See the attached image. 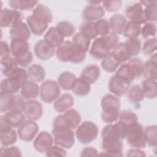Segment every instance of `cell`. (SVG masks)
<instances>
[{
    "label": "cell",
    "mask_w": 157,
    "mask_h": 157,
    "mask_svg": "<svg viewBox=\"0 0 157 157\" xmlns=\"http://www.w3.org/2000/svg\"><path fill=\"white\" fill-rule=\"evenodd\" d=\"M52 132L55 145L65 149H69L74 145V132L68 125L63 115H58L54 119Z\"/></svg>",
    "instance_id": "obj_1"
},
{
    "label": "cell",
    "mask_w": 157,
    "mask_h": 157,
    "mask_svg": "<svg viewBox=\"0 0 157 157\" xmlns=\"http://www.w3.org/2000/svg\"><path fill=\"white\" fill-rule=\"evenodd\" d=\"M102 142L101 148L103 150V153L100 155L111 156H123V143L117 136L113 124L110 123L102 129L101 132Z\"/></svg>",
    "instance_id": "obj_2"
},
{
    "label": "cell",
    "mask_w": 157,
    "mask_h": 157,
    "mask_svg": "<svg viewBox=\"0 0 157 157\" xmlns=\"http://www.w3.org/2000/svg\"><path fill=\"white\" fill-rule=\"evenodd\" d=\"M55 53L58 59L62 62L81 63L85 60L86 52L72 41L64 40L56 48Z\"/></svg>",
    "instance_id": "obj_3"
},
{
    "label": "cell",
    "mask_w": 157,
    "mask_h": 157,
    "mask_svg": "<svg viewBox=\"0 0 157 157\" xmlns=\"http://www.w3.org/2000/svg\"><path fill=\"white\" fill-rule=\"evenodd\" d=\"M128 144L134 148H144L146 146L143 126L138 123L128 126L126 137Z\"/></svg>",
    "instance_id": "obj_4"
},
{
    "label": "cell",
    "mask_w": 157,
    "mask_h": 157,
    "mask_svg": "<svg viewBox=\"0 0 157 157\" xmlns=\"http://www.w3.org/2000/svg\"><path fill=\"white\" fill-rule=\"evenodd\" d=\"M98 132L99 129L94 123L84 121L76 128L75 136L80 143L88 144L96 139Z\"/></svg>",
    "instance_id": "obj_5"
},
{
    "label": "cell",
    "mask_w": 157,
    "mask_h": 157,
    "mask_svg": "<svg viewBox=\"0 0 157 157\" xmlns=\"http://www.w3.org/2000/svg\"><path fill=\"white\" fill-rule=\"evenodd\" d=\"M60 86L54 80H46L42 82L40 86V98L44 102H54L60 96Z\"/></svg>",
    "instance_id": "obj_6"
},
{
    "label": "cell",
    "mask_w": 157,
    "mask_h": 157,
    "mask_svg": "<svg viewBox=\"0 0 157 157\" xmlns=\"http://www.w3.org/2000/svg\"><path fill=\"white\" fill-rule=\"evenodd\" d=\"M23 13L18 10L2 9L0 13V26L1 28H12L22 21Z\"/></svg>",
    "instance_id": "obj_7"
},
{
    "label": "cell",
    "mask_w": 157,
    "mask_h": 157,
    "mask_svg": "<svg viewBox=\"0 0 157 157\" xmlns=\"http://www.w3.org/2000/svg\"><path fill=\"white\" fill-rule=\"evenodd\" d=\"M39 127L35 121L27 120L18 128V136L25 142L32 141L39 131Z\"/></svg>",
    "instance_id": "obj_8"
},
{
    "label": "cell",
    "mask_w": 157,
    "mask_h": 157,
    "mask_svg": "<svg viewBox=\"0 0 157 157\" xmlns=\"http://www.w3.org/2000/svg\"><path fill=\"white\" fill-rule=\"evenodd\" d=\"M54 139L52 136L46 131H40L35 138L33 146L36 151L40 153H46L53 145Z\"/></svg>",
    "instance_id": "obj_9"
},
{
    "label": "cell",
    "mask_w": 157,
    "mask_h": 157,
    "mask_svg": "<svg viewBox=\"0 0 157 157\" xmlns=\"http://www.w3.org/2000/svg\"><path fill=\"white\" fill-rule=\"evenodd\" d=\"M23 113L27 120L36 121L43 115V107L40 102L35 100L26 102Z\"/></svg>",
    "instance_id": "obj_10"
},
{
    "label": "cell",
    "mask_w": 157,
    "mask_h": 157,
    "mask_svg": "<svg viewBox=\"0 0 157 157\" xmlns=\"http://www.w3.org/2000/svg\"><path fill=\"white\" fill-rule=\"evenodd\" d=\"M111 50L109 49L103 38L100 36L96 38L90 49V55L96 59H102L106 57Z\"/></svg>",
    "instance_id": "obj_11"
},
{
    "label": "cell",
    "mask_w": 157,
    "mask_h": 157,
    "mask_svg": "<svg viewBox=\"0 0 157 157\" xmlns=\"http://www.w3.org/2000/svg\"><path fill=\"white\" fill-rule=\"evenodd\" d=\"M125 14L131 21L140 25L146 23L144 17L143 6L140 2H135L128 6L125 10Z\"/></svg>",
    "instance_id": "obj_12"
},
{
    "label": "cell",
    "mask_w": 157,
    "mask_h": 157,
    "mask_svg": "<svg viewBox=\"0 0 157 157\" xmlns=\"http://www.w3.org/2000/svg\"><path fill=\"white\" fill-rule=\"evenodd\" d=\"M130 84L114 75L110 77L109 81L108 88L112 94L116 96H121L127 93Z\"/></svg>",
    "instance_id": "obj_13"
},
{
    "label": "cell",
    "mask_w": 157,
    "mask_h": 157,
    "mask_svg": "<svg viewBox=\"0 0 157 157\" xmlns=\"http://www.w3.org/2000/svg\"><path fill=\"white\" fill-rule=\"evenodd\" d=\"M34 51L36 56L41 60H47L51 58L56 52L55 48L44 39L39 40L35 44Z\"/></svg>",
    "instance_id": "obj_14"
},
{
    "label": "cell",
    "mask_w": 157,
    "mask_h": 157,
    "mask_svg": "<svg viewBox=\"0 0 157 157\" xmlns=\"http://www.w3.org/2000/svg\"><path fill=\"white\" fill-rule=\"evenodd\" d=\"M104 14V8L99 5H88L82 11V17L87 21L95 22L101 19Z\"/></svg>",
    "instance_id": "obj_15"
},
{
    "label": "cell",
    "mask_w": 157,
    "mask_h": 157,
    "mask_svg": "<svg viewBox=\"0 0 157 157\" xmlns=\"http://www.w3.org/2000/svg\"><path fill=\"white\" fill-rule=\"evenodd\" d=\"M31 37V31L28 25L21 21L10 28V37L11 40H22L28 41Z\"/></svg>",
    "instance_id": "obj_16"
},
{
    "label": "cell",
    "mask_w": 157,
    "mask_h": 157,
    "mask_svg": "<svg viewBox=\"0 0 157 157\" xmlns=\"http://www.w3.org/2000/svg\"><path fill=\"white\" fill-rule=\"evenodd\" d=\"M26 23L31 32L35 36H41L43 34L48 25L47 23L36 18L33 15L27 17Z\"/></svg>",
    "instance_id": "obj_17"
},
{
    "label": "cell",
    "mask_w": 157,
    "mask_h": 157,
    "mask_svg": "<svg viewBox=\"0 0 157 157\" xmlns=\"http://www.w3.org/2000/svg\"><path fill=\"white\" fill-rule=\"evenodd\" d=\"M10 47L11 53L14 58L25 56L30 52L29 45L28 42L25 40H11Z\"/></svg>",
    "instance_id": "obj_18"
},
{
    "label": "cell",
    "mask_w": 157,
    "mask_h": 157,
    "mask_svg": "<svg viewBox=\"0 0 157 157\" xmlns=\"http://www.w3.org/2000/svg\"><path fill=\"white\" fill-rule=\"evenodd\" d=\"M74 99L69 93H64L59 96L54 102L53 107L59 113H63L73 106Z\"/></svg>",
    "instance_id": "obj_19"
},
{
    "label": "cell",
    "mask_w": 157,
    "mask_h": 157,
    "mask_svg": "<svg viewBox=\"0 0 157 157\" xmlns=\"http://www.w3.org/2000/svg\"><path fill=\"white\" fill-rule=\"evenodd\" d=\"M100 74V69L97 65L90 64L83 69L81 72L80 77L91 85L94 84L98 80Z\"/></svg>",
    "instance_id": "obj_20"
},
{
    "label": "cell",
    "mask_w": 157,
    "mask_h": 157,
    "mask_svg": "<svg viewBox=\"0 0 157 157\" xmlns=\"http://www.w3.org/2000/svg\"><path fill=\"white\" fill-rule=\"evenodd\" d=\"M44 39L55 48H57L64 41V37L56 28L50 27L45 33Z\"/></svg>",
    "instance_id": "obj_21"
},
{
    "label": "cell",
    "mask_w": 157,
    "mask_h": 157,
    "mask_svg": "<svg viewBox=\"0 0 157 157\" xmlns=\"http://www.w3.org/2000/svg\"><path fill=\"white\" fill-rule=\"evenodd\" d=\"M40 88L38 85L31 80H27L21 88V95L26 99L37 98L39 94Z\"/></svg>",
    "instance_id": "obj_22"
},
{
    "label": "cell",
    "mask_w": 157,
    "mask_h": 157,
    "mask_svg": "<svg viewBox=\"0 0 157 157\" xmlns=\"http://www.w3.org/2000/svg\"><path fill=\"white\" fill-rule=\"evenodd\" d=\"M7 78H8L16 86L20 89L23 85L28 80V72L23 67H17Z\"/></svg>",
    "instance_id": "obj_23"
},
{
    "label": "cell",
    "mask_w": 157,
    "mask_h": 157,
    "mask_svg": "<svg viewBox=\"0 0 157 157\" xmlns=\"http://www.w3.org/2000/svg\"><path fill=\"white\" fill-rule=\"evenodd\" d=\"M126 23V18L123 15L120 13L114 14L110 17L109 21L110 30L117 35L121 34Z\"/></svg>",
    "instance_id": "obj_24"
},
{
    "label": "cell",
    "mask_w": 157,
    "mask_h": 157,
    "mask_svg": "<svg viewBox=\"0 0 157 157\" xmlns=\"http://www.w3.org/2000/svg\"><path fill=\"white\" fill-rule=\"evenodd\" d=\"M71 90L75 95L78 96H85L90 93L91 85L80 77H75Z\"/></svg>",
    "instance_id": "obj_25"
},
{
    "label": "cell",
    "mask_w": 157,
    "mask_h": 157,
    "mask_svg": "<svg viewBox=\"0 0 157 157\" xmlns=\"http://www.w3.org/2000/svg\"><path fill=\"white\" fill-rule=\"evenodd\" d=\"M0 140L3 147L10 146L17 140V134L11 127L0 128Z\"/></svg>",
    "instance_id": "obj_26"
},
{
    "label": "cell",
    "mask_w": 157,
    "mask_h": 157,
    "mask_svg": "<svg viewBox=\"0 0 157 157\" xmlns=\"http://www.w3.org/2000/svg\"><path fill=\"white\" fill-rule=\"evenodd\" d=\"M156 53H153L150 58L144 64V76L146 79L156 80L157 75V62Z\"/></svg>",
    "instance_id": "obj_27"
},
{
    "label": "cell",
    "mask_w": 157,
    "mask_h": 157,
    "mask_svg": "<svg viewBox=\"0 0 157 157\" xmlns=\"http://www.w3.org/2000/svg\"><path fill=\"white\" fill-rule=\"evenodd\" d=\"M32 15L36 18L47 23L52 22L53 20V13L47 6L44 4H38L33 10Z\"/></svg>",
    "instance_id": "obj_28"
},
{
    "label": "cell",
    "mask_w": 157,
    "mask_h": 157,
    "mask_svg": "<svg viewBox=\"0 0 157 157\" xmlns=\"http://www.w3.org/2000/svg\"><path fill=\"white\" fill-rule=\"evenodd\" d=\"M28 78L34 82H40L45 77V71L44 67L37 64H32L28 69Z\"/></svg>",
    "instance_id": "obj_29"
},
{
    "label": "cell",
    "mask_w": 157,
    "mask_h": 157,
    "mask_svg": "<svg viewBox=\"0 0 157 157\" xmlns=\"http://www.w3.org/2000/svg\"><path fill=\"white\" fill-rule=\"evenodd\" d=\"M141 88L145 98L155 99L156 97L157 86L156 80L145 78L142 82Z\"/></svg>",
    "instance_id": "obj_30"
},
{
    "label": "cell",
    "mask_w": 157,
    "mask_h": 157,
    "mask_svg": "<svg viewBox=\"0 0 157 157\" xmlns=\"http://www.w3.org/2000/svg\"><path fill=\"white\" fill-rule=\"evenodd\" d=\"M3 116L9 125L14 128H18L26 118L22 112L13 111H7Z\"/></svg>",
    "instance_id": "obj_31"
},
{
    "label": "cell",
    "mask_w": 157,
    "mask_h": 157,
    "mask_svg": "<svg viewBox=\"0 0 157 157\" xmlns=\"http://www.w3.org/2000/svg\"><path fill=\"white\" fill-rule=\"evenodd\" d=\"M111 53L120 64L126 63L131 58L124 42L118 43V45L113 49Z\"/></svg>",
    "instance_id": "obj_32"
},
{
    "label": "cell",
    "mask_w": 157,
    "mask_h": 157,
    "mask_svg": "<svg viewBox=\"0 0 157 157\" xmlns=\"http://www.w3.org/2000/svg\"><path fill=\"white\" fill-rule=\"evenodd\" d=\"M38 1L34 0H10L9 6L13 9L19 10H29L34 9L38 4Z\"/></svg>",
    "instance_id": "obj_33"
},
{
    "label": "cell",
    "mask_w": 157,
    "mask_h": 157,
    "mask_svg": "<svg viewBox=\"0 0 157 157\" xmlns=\"http://www.w3.org/2000/svg\"><path fill=\"white\" fill-rule=\"evenodd\" d=\"M69 127L72 129H76L80 124L81 115L80 113L73 109H69L63 114Z\"/></svg>",
    "instance_id": "obj_34"
},
{
    "label": "cell",
    "mask_w": 157,
    "mask_h": 157,
    "mask_svg": "<svg viewBox=\"0 0 157 157\" xmlns=\"http://www.w3.org/2000/svg\"><path fill=\"white\" fill-rule=\"evenodd\" d=\"M75 77V75L71 72H63L58 77V83L64 90H71Z\"/></svg>",
    "instance_id": "obj_35"
},
{
    "label": "cell",
    "mask_w": 157,
    "mask_h": 157,
    "mask_svg": "<svg viewBox=\"0 0 157 157\" xmlns=\"http://www.w3.org/2000/svg\"><path fill=\"white\" fill-rule=\"evenodd\" d=\"M115 75L129 83L132 82L136 78L131 66L128 63L123 64L117 69Z\"/></svg>",
    "instance_id": "obj_36"
},
{
    "label": "cell",
    "mask_w": 157,
    "mask_h": 157,
    "mask_svg": "<svg viewBox=\"0 0 157 157\" xmlns=\"http://www.w3.org/2000/svg\"><path fill=\"white\" fill-rule=\"evenodd\" d=\"M102 109L101 119L104 122L110 124L115 122L118 119L120 108L106 107Z\"/></svg>",
    "instance_id": "obj_37"
},
{
    "label": "cell",
    "mask_w": 157,
    "mask_h": 157,
    "mask_svg": "<svg viewBox=\"0 0 157 157\" xmlns=\"http://www.w3.org/2000/svg\"><path fill=\"white\" fill-rule=\"evenodd\" d=\"M141 25L129 21H127L124 28L123 34V36L129 38H137L140 34Z\"/></svg>",
    "instance_id": "obj_38"
},
{
    "label": "cell",
    "mask_w": 157,
    "mask_h": 157,
    "mask_svg": "<svg viewBox=\"0 0 157 157\" xmlns=\"http://www.w3.org/2000/svg\"><path fill=\"white\" fill-rule=\"evenodd\" d=\"M1 65L2 74L6 77H7L15 69L18 67L13 57L11 56L1 58Z\"/></svg>",
    "instance_id": "obj_39"
},
{
    "label": "cell",
    "mask_w": 157,
    "mask_h": 157,
    "mask_svg": "<svg viewBox=\"0 0 157 157\" xmlns=\"http://www.w3.org/2000/svg\"><path fill=\"white\" fill-rule=\"evenodd\" d=\"M127 96L129 101L132 103H139L145 98L141 86L138 85H134L129 87L127 91Z\"/></svg>",
    "instance_id": "obj_40"
},
{
    "label": "cell",
    "mask_w": 157,
    "mask_h": 157,
    "mask_svg": "<svg viewBox=\"0 0 157 157\" xmlns=\"http://www.w3.org/2000/svg\"><path fill=\"white\" fill-rule=\"evenodd\" d=\"M120 64L119 62L115 59L111 52L102 59L101 61V67L104 71L108 72H113L117 71Z\"/></svg>",
    "instance_id": "obj_41"
},
{
    "label": "cell",
    "mask_w": 157,
    "mask_h": 157,
    "mask_svg": "<svg viewBox=\"0 0 157 157\" xmlns=\"http://www.w3.org/2000/svg\"><path fill=\"white\" fill-rule=\"evenodd\" d=\"M131 56H134L139 54L141 48V41L138 38H129L124 42Z\"/></svg>",
    "instance_id": "obj_42"
},
{
    "label": "cell",
    "mask_w": 157,
    "mask_h": 157,
    "mask_svg": "<svg viewBox=\"0 0 157 157\" xmlns=\"http://www.w3.org/2000/svg\"><path fill=\"white\" fill-rule=\"evenodd\" d=\"M144 137L146 144L149 147H155L156 145L157 126L150 125L144 129Z\"/></svg>",
    "instance_id": "obj_43"
},
{
    "label": "cell",
    "mask_w": 157,
    "mask_h": 157,
    "mask_svg": "<svg viewBox=\"0 0 157 157\" xmlns=\"http://www.w3.org/2000/svg\"><path fill=\"white\" fill-rule=\"evenodd\" d=\"M80 33L90 40L95 39L98 36L95 27V23L93 21H86L83 23L80 27Z\"/></svg>",
    "instance_id": "obj_44"
},
{
    "label": "cell",
    "mask_w": 157,
    "mask_h": 157,
    "mask_svg": "<svg viewBox=\"0 0 157 157\" xmlns=\"http://www.w3.org/2000/svg\"><path fill=\"white\" fill-rule=\"evenodd\" d=\"M156 1L147 5L144 9V17L146 22H153L157 20Z\"/></svg>",
    "instance_id": "obj_45"
},
{
    "label": "cell",
    "mask_w": 157,
    "mask_h": 157,
    "mask_svg": "<svg viewBox=\"0 0 157 157\" xmlns=\"http://www.w3.org/2000/svg\"><path fill=\"white\" fill-rule=\"evenodd\" d=\"M55 27L64 37H71L75 32V27L74 25L68 21H61L57 23Z\"/></svg>",
    "instance_id": "obj_46"
},
{
    "label": "cell",
    "mask_w": 157,
    "mask_h": 157,
    "mask_svg": "<svg viewBox=\"0 0 157 157\" xmlns=\"http://www.w3.org/2000/svg\"><path fill=\"white\" fill-rule=\"evenodd\" d=\"M118 119L119 121L127 126L138 122V116L134 112L128 110H124L120 112Z\"/></svg>",
    "instance_id": "obj_47"
},
{
    "label": "cell",
    "mask_w": 157,
    "mask_h": 157,
    "mask_svg": "<svg viewBox=\"0 0 157 157\" xmlns=\"http://www.w3.org/2000/svg\"><path fill=\"white\" fill-rule=\"evenodd\" d=\"M101 105L102 109L109 107H120V99L117 96L112 94H107L104 95L101 101Z\"/></svg>",
    "instance_id": "obj_48"
},
{
    "label": "cell",
    "mask_w": 157,
    "mask_h": 157,
    "mask_svg": "<svg viewBox=\"0 0 157 157\" xmlns=\"http://www.w3.org/2000/svg\"><path fill=\"white\" fill-rule=\"evenodd\" d=\"M75 45L83 49L86 52L88 51L90 48L91 40L82 34L81 33H77L72 38V41Z\"/></svg>",
    "instance_id": "obj_49"
},
{
    "label": "cell",
    "mask_w": 157,
    "mask_h": 157,
    "mask_svg": "<svg viewBox=\"0 0 157 157\" xmlns=\"http://www.w3.org/2000/svg\"><path fill=\"white\" fill-rule=\"evenodd\" d=\"M19 90L8 78L3 79L1 82V93L2 94L13 95Z\"/></svg>",
    "instance_id": "obj_50"
},
{
    "label": "cell",
    "mask_w": 157,
    "mask_h": 157,
    "mask_svg": "<svg viewBox=\"0 0 157 157\" xmlns=\"http://www.w3.org/2000/svg\"><path fill=\"white\" fill-rule=\"evenodd\" d=\"M131 66L136 78L140 77L144 73V64L139 58H131L128 63Z\"/></svg>",
    "instance_id": "obj_51"
},
{
    "label": "cell",
    "mask_w": 157,
    "mask_h": 157,
    "mask_svg": "<svg viewBox=\"0 0 157 157\" xmlns=\"http://www.w3.org/2000/svg\"><path fill=\"white\" fill-rule=\"evenodd\" d=\"M26 102L19 96L13 95L10 104L9 111L22 112L25 109Z\"/></svg>",
    "instance_id": "obj_52"
},
{
    "label": "cell",
    "mask_w": 157,
    "mask_h": 157,
    "mask_svg": "<svg viewBox=\"0 0 157 157\" xmlns=\"http://www.w3.org/2000/svg\"><path fill=\"white\" fill-rule=\"evenodd\" d=\"M94 23L98 36H103L110 33V26L109 21L107 19L101 18Z\"/></svg>",
    "instance_id": "obj_53"
},
{
    "label": "cell",
    "mask_w": 157,
    "mask_h": 157,
    "mask_svg": "<svg viewBox=\"0 0 157 157\" xmlns=\"http://www.w3.org/2000/svg\"><path fill=\"white\" fill-rule=\"evenodd\" d=\"M140 34L144 39L155 36L156 34V24L153 22H146L144 23V26L141 27Z\"/></svg>",
    "instance_id": "obj_54"
},
{
    "label": "cell",
    "mask_w": 157,
    "mask_h": 157,
    "mask_svg": "<svg viewBox=\"0 0 157 157\" xmlns=\"http://www.w3.org/2000/svg\"><path fill=\"white\" fill-rule=\"evenodd\" d=\"M157 40L156 37L148 39L143 44L142 52L145 55H153L156 50Z\"/></svg>",
    "instance_id": "obj_55"
},
{
    "label": "cell",
    "mask_w": 157,
    "mask_h": 157,
    "mask_svg": "<svg viewBox=\"0 0 157 157\" xmlns=\"http://www.w3.org/2000/svg\"><path fill=\"white\" fill-rule=\"evenodd\" d=\"M1 156H21L20 150L16 146L3 147L0 150Z\"/></svg>",
    "instance_id": "obj_56"
},
{
    "label": "cell",
    "mask_w": 157,
    "mask_h": 157,
    "mask_svg": "<svg viewBox=\"0 0 157 157\" xmlns=\"http://www.w3.org/2000/svg\"><path fill=\"white\" fill-rule=\"evenodd\" d=\"M47 156H66L67 152L65 148L57 145H52L49 150L45 153Z\"/></svg>",
    "instance_id": "obj_57"
},
{
    "label": "cell",
    "mask_w": 157,
    "mask_h": 157,
    "mask_svg": "<svg viewBox=\"0 0 157 157\" xmlns=\"http://www.w3.org/2000/svg\"><path fill=\"white\" fill-rule=\"evenodd\" d=\"M104 9L109 12H113L118 10L121 6L122 1L120 0L104 1H102Z\"/></svg>",
    "instance_id": "obj_58"
},
{
    "label": "cell",
    "mask_w": 157,
    "mask_h": 157,
    "mask_svg": "<svg viewBox=\"0 0 157 157\" xmlns=\"http://www.w3.org/2000/svg\"><path fill=\"white\" fill-rule=\"evenodd\" d=\"M113 126L118 138L120 140L125 139L128 126L121 121H118L115 124H113Z\"/></svg>",
    "instance_id": "obj_59"
},
{
    "label": "cell",
    "mask_w": 157,
    "mask_h": 157,
    "mask_svg": "<svg viewBox=\"0 0 157 157\" xmlns=\"http://www.w3.org/2000/svg\"><path fill=\"white\" fill-rule=\"evenodd\" d=\"M13 95L1 93L0 96V110L1 112H7L9 110L10 104Z\"/></svg>",
    "instance_id": "obj_60"
},
{
    "label": "cell",
    "mask_w": 157,
    "mask_h": 157,
    "mask_svg": "<svg viewBox=\"0 0 157 157\" xmlns=\"http://www.w3.org/2000/svg\"><path fill=\"white\" fill-rule=\"evenodd\" d=\"M17 64L21 67H27L29 64H31L33 60V55L30 51L28 53L25 55L23 56L14 58Z\"/></svg>",
    "instance_id": "obj_61"
},
{
    "label": "cell",
    "mask_w": 157,
    "mask_h": 157,
    "mask_svg": "<svg viewBox=\"0 0 157 157\" xmlns=\"http://www.w3.org/2000/svg\"><path fill=\"white\" fill-rule=\"evenodd\" d=\"M0 44H1V53H0L1 58L10 56V54H12L11 50H10V47H9L8 43L6 41L1 40Z\"/></svg>",
    "instance_id": "obj_62"
},
{
    "label": "cell",
    "mask_w": 157,
    "mask_h": 157,
    "mask_svg": "<svg viewBox=\"0 0 157 157\" xmlns=\"http://www.w3.org/2000/svg\"><path fill=\"white\" fill-rule=\"evenodd\" d=\"M98 155L97 150L92 147H86L84 148L81 152V156H95Z\"/></svg>",
    "instance_id": "obj_63"
},
{
    "label": "cell",
    "mask_w": 157,
    "mask_h": 157,
    "mask_svg": "<svg viewBox=\"0 0 157 157\" xmlns=\"http://www.w3.org/2000/svg\"><path fill=\"white\" fill-rule=\"evenodd\" d=\"M146 154L139 148L129 150L127 153V156H145Z\"/></svg>",
    "instance_id": "obj_64"
}]
</instances>
